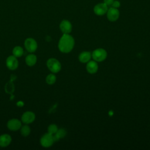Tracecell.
<instances>
[{"label":"cell","instance_id":"obj_14","mask_svg":"<svg viewBox=\"0 0 150 150\" xmlns=\"http://www.w3.org/2000/svg\"><path fill=\"white\" fill-rule=\"evenodd\" d=\"M12 141L11 137L8 134H3L0 136V146L6 147L9 145Z\"/></svg>","mask_w":150,"mask_h":150},{"label":"cell","instance_id":"obj_2","mask_svg":"<svg viewBox=\"0 0 150 150\" xmlns=\"http://www.w3.org/2000/svg\"><path fill=\"white\" fill-rule=\"evenodd\" d=\"M107 56V52L103 48H98L95 49L91 53V57L93 59L97 62H100L104 61Z\"/></svg>","mask_w":150,"mask_h":150},{"label":"cell","instance_id":"obj_11","mask_svg":"<svg viewBox=\"0 0 150 150\" xmlns=\"http://www.w3.org/2000/svg\"><path fill=\"white\" fill-rule=\"evenodd\" d=\"M35 119V115L32 111H26L22 116V121L25 124H30Z\"/></svg>","mask_w":150,"mask_h":150},{"label":"cell","instance_id":"obj_10","mask_svg":"<svg viewBox=\"0 0 150 150\" xmlns=\"http://www.w3.org/2000/svg\"><path fill=\"white\" fill-rule=\"evenodd\" d=\"M98 69V64L97 62L93 60H90L87 63L86 65V70L88 73L90 74H94L96 73Z\"/></svg>","mask_w":150,"mask_h":150},{"label":"cell","instance_id":"obj_21","mask_svg":"<svg viewBox=\"0 0 150 150\" xmlns=\"http://www.w3.org/2000/svg\"><path fill=\"white\" fill-rule=\"evenodd\" d=\"M5 91L8 93H12L14 91V86L11 81L8 82L5 86Z\"/></svg>","mask_w":150,"mask_h":150},{"label":"cell","instance_id":"obj_7","mask_svg":"<svg viewBox=\"0 0 150 150\" xmlns=\"http://www.w3.org/2000/svg\"><path fill=\"white\" fill-rule=\"evenodd\" d=\"M6 64L8 68L10 70H15L18 66V61L15 56H9L6 60Z\"/></svg>","mask_w":150,"mask_h":150},{"label":"cell","instance_id":"obj_17","mask_svg":"<svg viewBox=\"0 0 150 150\" xmlns=\"http://www.w3.org/2000/svg\"><path fill=\"white\" fill-rule=\"evenodd\" d=\"M12 53L13 56H15L16 57H21L23 54V50L22 47L21 46H16L13 48Z\"/></svg>","mask_w":150,"mask_h":150},{"label":"cell","instance_id":"obj_20","mask_svg":"<svg viewBox=\"0 0 150 150\" xmlns=\"http://www.w3.org/2000/svg\"><path fill=\"white\" fill-rule=\"evenodd\" d=\"M57 130H58V128H57V125L55 124L50 125L47 128L48 133L52 134V135H54L57 132Z\"/></svg>","mask_w":150,"mask_h":150},{"label":"cell","instance_id":"obj_6","mask_svg":"<svg viewBox=\"0 0 150 150\" xmlns=\"http://www.w3.org/2000/svg\"><path fill=\"white\" fill-rule=\"evenodd\" d=\"M25 46L26 49L32 53L34 52L38 47L37 42L33 38H28L25 41Z\"/></svg>","mask_w":150,"mask_h":150},{"label":"cell","instance_id":"obj_16","mask_svg":"<svg viewBox=\"0 0 150 150\" xmlns=\"http://www.w3.org/2000/svg\"><path fill=\"white\" fill-rule=\"evenodd\" d=\"M36 60H37V57L33 54H30L28 55L25 59L26 63L27 64V65L29 66H33V65H35V63H36Z\"/></svg>","mask_w":150,"mask_h":150},{"label":"cell","instance_id":"obj_15","mask_svg":"<svg viewBox=\"0 0 150 150\" xmlns=\"http://www.w3.org/2000/svg\"><path fill=\"white\" fill-rule=\"evenodd\" d=\"M66 131L64 129H63V128L58 129L57 132L53 135V138H54V142L57 141L60 138L64 137L66 136Z\"/></svg>","mask_w":150,"mask_h":150},{"label":"cell","instance_id":"obj_1","mask_svg":"<svg viewBox=\"0 0 150 150\" xmlns=\"http://www.w3.org/2000/svg\"><path fill=\"white\" fill-rule=\"evenodd\" d=\"M74 46V38L69 34H63L60 38L58 47L60 52L64 53L70 52Z\"/></svg>","mask_w":150,"mask_h":150},{"label":"cell","instance_id":"obj_9","mask_svg":"<svg viewBox=\"0 0 150 150\" xmlns=\"http://www.w3.org/2000/svg\"><path fill=\"white\" fill-rule=\"evenodd\" d=\"M60 29L63 34H69L72 30V26L69 21L63 20L60 24Z\"/></svg>","mask_w":150,"mask_h":150},{"label":"cell","instance_id":"obj_19","mask_svg":"<svg viewBox=\"0 0 150 150\" xmlns=\"http://www.w3.org/2000/svg\"><path fill=\"white\" fill-rule=\"evenodd\" d=\"M21 134L22 135V136L26 137V136L29 135V134H30V129L29 127V126L24 125L22 127L21 130Z\"/></svg>","mask_w":150,"mask_h":150},{"label":"cell","instance_id":"obj_23","mask_svg":"<svg viewBox=\"0 0 150 150\" xmlns=\"http://www.w3.org/2000/svg\"><path fill=\"white\" fill-rule=\"evenodd\" d=\"M114 1V0H104V3L108 6H111Z\"/></svg>","mask_w":150,"mask_h":150},{"label":"cell","instance_id":"obj_8","mask_svg":"<svg viewBox=\"0 0 150 150\" xmlns=\"http://www.w3.org/2000/svg\"><path fill=\"white\" fill-rule=\"evenodd\" d=\"M108 11V6L104 3H100L96 5L94 8V12L97 15H103L107 13Z\"/></svg>","mask_w":150,"mask_h":150},{"label":"cell","instance_id":"obj_18","mask_svg":"<svg viewBox=\"0 0 150 150\" xmlns=\"http://www.w3.org/2000/svg\"><path fill=\"white\" fill-rule=\"evenodd\" d=\"M56 80V77L53 74H49L46 78V81L49 84H53Z\"/></svg>","mask_w":150,"mask_h":150},{"label":"cell","instance_id":"obj_13","mask_svg":"<svg viewBox=\"0 0 150 150\" xmlns=\"http://www.w3.org/2000/svg\"><path fill=\"white\" fill-rule=\"evenodd\" d=\"M91 59V53L90 52L84 51L79 56V61L83 63H87Z\"/></svg>","mask_w":150,"mask_h":150},{"label":"cell","instance_id":"obj_12","mask_svg":"<svg viewBox=\"0 0 150 150\" xmlns=\"http://www.w3.org/2000/svg\"><path fill=\"white\" fill-rule=\"evenodd\" d=\"M8 128L12 131H16L21 127V122L18 119H12L8 122Z\"/></svg>","mask_w":150,"mask_h":150},{"label":"cell","instance_id":"obj_5","mask_svg":"<svg viewBox=\"0 0 150 150\" xmlns=\"http://www.w3.org/2000/svg\"><path fill=\"white\" fill-rule=\"evenodd\" d=\"M120 16V12L117 8L111 7L108 9L107 12V16L110 21L114 22L116 21Z\"/></svg>","mask_w":150,"mask_h":150},{"label":"cell","instance_id":"obj_4","mask_svg":"<svg viewBox=\"0 0 150 150\" xmlns=\"http://www.w3.org/2000/svg\"><path fill=\"white\" fill-rule=\"evenodd\" d=\"M54 142V141L53 138V135L49 133H46L44 134L40 139V144L42 146L46 148L52 146Z\"/></svg>","mask_w":150,"mask_h":150},{"label":"cell","instance_id":"obj_22","mask_svg":"<svg viewBox=\"0 0 150 150\" xmlns=\"http://www.w3.org/2000/svg\"><path fill=\"white\" fill-rule=\"evenodd\" d=\"M111 6H112V7H113V8H118L120 7V2L118 1H114L113 2V3L112 4Z\"/></svg>","mask_w":150,"mask_h":150},{"label":"cell","instance_id":"obj_3","mask_svg":"<svg viewBox=\"0 0 150 150\" xmlns=\"http://www.w3.org/2000/svg\"><path fill=\"white\" fill-rule=\"evenodd\" d=\"M47 66L52 73H58L61 70V64L59 61L54 58H50L47 61Z\"/></svg>","mask_w":150,"mask_h":150}]
</instances>
